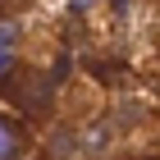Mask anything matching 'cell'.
Here are the masks:
<instances>
[{"label": "cell", "mask_w": 160, "mask_h": 160, "mask_svg": "<svg viewBox=\"0 0 160 160\" xmlns=\"http://www.w3.org/2000/svg\"><path fill=\"white\" fill-rule=\"evenodd\" d=\"M0 5H18V0H0Z\"/></svg>", "instance_id": "2"}, {"label": "cell", "mask_w": 160, "mask_h": 160, "mask_svg": "<svg viewBox=\"0 0 160 160\" xmlns=\"http://www.w3.org/2000/svg\"><path fill=\"white\" fill-rule=\"evenodd\" d=\"M23 151V133L14 128V119H0V160H9Z\"/></svg>", "instance_id": "1"}]
</instances>
